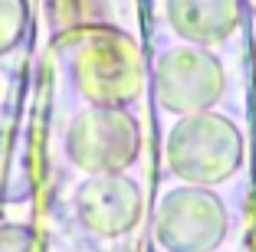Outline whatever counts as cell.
I'll return each instance as SVG.
<instances>
[{
	"instance_id": "obj_1",
	"label": "cell",
	"mask_w": 256,
	"mask_h": 252,
	"mask_svg": "<svg viewBox=\"0 0 256 252\" xmlns=\"http://www.w3.org/2000/svg\"><path fill=\"white\" fill-rule=\"evenodd\" d=\"M72 79L89 105L125 108L144 89L142 49L125 30L89 26L72 39Z\"/></svg>"
},
{
	"instance_id": "obj_2",
	"label": "cell",
	"mask_w": 256,
	"mask_h": 252,
	"mask_svg": "<svg viewBox=\"0 0 256 252\" xmlns=\"http://www.w3.org/2000/svg\"><path fill=\"white\" fill-rule=\"evenodd\" d=\"M164 161L174 177L190 187H210L236 174L243 164V134L224 115H188L168 131Z\"/></svg>"
},
{
	"instance_id": "obj_3",
	"label": "cell",
	"mask_w": 256,
	"mask_h": 252,
	"mask_svg": "<svg viewBox=\"0 0 256 252\" xmlns=\"http://www.w3.org/2000/svg\"><path fill=\"white\" fill-rule=\"evenodd\" d=\"M142 151V128L125 108L89 105L69 121L66 154L86 174H122Z\"/></svg>"
},
{
	"instance_id": "obj_4",
	"label": "cell",
	"mask_w": 256,
	"mask_h": 252,
	"mask_svg": "<svg viewBox=\"0 0 256 252\" xmlns=\"http://www.w3.org/2000/svg\"><path fill=\"white\" fill-rule=\"evenodd\" d=\"M158 102L174 115H200L210 111L226 92V72L214 52L194 43H178L161 52L154 66Z\"/></svg>"
},
{
	"instance_id": "obj_5",
	"label": "cell",
	"mask_w": 256,
	"mask_h": 252,
	"mask_svg": "<svg viewBox=\"0 0 256 252\" xmlns=\"http://www.w3.org/2000/svg\"><path fill=\"white\" fill-rule=\"evenodd\" d=\"M226 236V210L207 187L171 190L158 207V239L171 252H210Z\"/></svg>"
},
{
	"instance_id": "obj_6",
	"label": "cell",
	"mask_w": 256,
	"mask_h": 252,
	"mask_svg": "<svg viewBox=\"0 0 256 252\" xmlns=\"http://www.w3.org/2000/svg\"><path fill=\"white\" fill-rule=\"evenodd\" d=\"M142 187L125 174H96L76 193V210L96 236H122L142 220Z\"/></svg>"
},
{
	"instance_id": "obj_7",
	"label": "cell",
	"mask_w": 256,
	"mask_h": 252,
	"mask_svg": "<svg viewBox=\"0 0 256 252\" xmlns=\"http://www.w3.org/2000/svg\"><path fill=\"white\" fill-rule=\"evenodd\" d=\"M168 20L181 39L207 49L234 36L240 0H168Z\"/></svg>"
},
{
	"instance_id": "obj_8",
	"label": "cell",
	"mask_w": 256,
	"mask_h": 252,
	"mask_svg": "<svg viewBox=\"0 0 256 252\" xmlns=\"http://www.w3.org/2000/svg\"><path fill=\"white\" fill-rule=\"evenodd\" d=\"M26 30V0H0V56L10 52Z\"/></svg>"
},
{
	"instance_id": "obj_9",
	"label": "cell",
	"mask_w": 256,
	"mask_h": 252,
	"mask_svg": "<svg viewBox=\"0 0 256 252\" xmlns=\"http://www.w3.org/2000/svg\"><path fill=\"white\" fill-rule=\"evenodd\" d=\"M0 252H40V243L26 226H7L0 230Z\"/></svg>"
},
{
	"instance_id": "obj_10",
	"label": "cell",
	"mask_w": 256,
	"mask_h": 252,
	"mask_svg": "<svg viewBox=\"0 0 256 252\" xmlns=\"http://www.w3.org/2000/svg\"><path fill=\"white\" fill-rule=\"evenodd\" d=\"M0 105H4V79H0Z\"/></svg>"
},
{
	"instance_id": "obj_11",
	"label": "cell",
	"mask_w": 256,
	"mask_h": 252,
	"mask_svg": "<svg viewBox=\"0 0 256 252\" xmlns=\"http://www.w3.org/2000/svg\"><path fill=\"white\" fill-rule=\"evenodd\" d=\"M246 3H250V10H253V13H256V0H246Z\"/></svg>"
}]
</instances>
